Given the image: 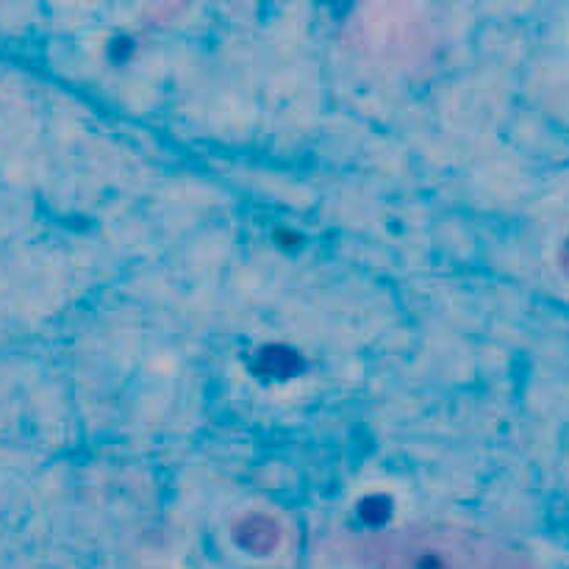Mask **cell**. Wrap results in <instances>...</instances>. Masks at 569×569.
<instances>
[{
    "label": "cell",
    "mask_w": 569,
    "mask_h": 569,
    "mask_svg": "<svg viewBox=\"0 0 569 569\" xmlns=\"http://www.w3.org/2000/svg\"><path fill=\"white\" fill-rule=\"evenodd\" d=\"M370 569H537L509 545L461 526H411L359 542Z\"/></svg>",
    "instance_id": "obj_1"
},
{
    "label": "cell",
    "mask_w": 569,
    "mask_h": 569,
    "mask_svg": "<svg viewBox=\"0 0 569 569\" xmlns=\"http://www.w3.org/2000/svg\"><path fill=\"white\" fill-rule=\"evenodd\" d=\"M237 542L256 556L272 553L281 545V526L270 515H250L239 522Z\"/></svg>",
    "instance_id": "obj_2"
},
{
    "label": "cell",
    "mask_w": 569,
    "mask_h": 569,
    "mask_svg": "<svg viewBox=\"0 0 569 569\" xmlns=\"http://www.w3.org/2000/svg\"><path fill=\"white\" fill-rule=\"evenodd\" d=\"M567 270H569V244H567Z\"/></svg>",
    "instance_id": "obj_3"
}]
</instances>
